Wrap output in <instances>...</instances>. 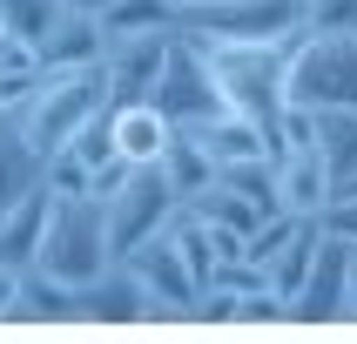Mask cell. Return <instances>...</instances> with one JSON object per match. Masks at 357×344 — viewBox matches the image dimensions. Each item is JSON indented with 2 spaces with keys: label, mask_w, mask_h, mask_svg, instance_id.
Returning a JSON list of instances; mask_svg holds the SVG:
<instances>
[{
  "label": "cell",
  "mask_w": 357,
  "mask_h": 344,
  "mask_svg": "<svg viewBox=\"0 0 357 344\" xmlns=\"http://www.w3.org/2000/svg\"><path fill=\"white\" fill-rule=\"evenodd\" d=\"M108 108V88H101V68H47V81H40V95L20 108V142H27V156L47 162L61 156L68 142L88 128V115H101Z\"/></svg>",
  "instance_id": "1"
},
{
  "label": "cell",
  "mask_w": 357,
  "mask_h": 344,
  "mask_svg": "<svg viewBox=\"0 0 357 344\" xmlns=\"http://www.w3.org/2000/svg\"><path fill=\"white\" fill-rule=\"evenodd\" d=\"M115 230H108V202L101 196H61L54 223H47V250H40V270L61 283H95L108 263H115Z\"/></svg>",
  "instance_id": "2"
},
{
  "label": "cell",
  "mask_w": 357,
  "mask_h": 344,
  "mask_svg": "<svg viewBox=\"0 0 357 344\" xmlns=\"http://www.w3.org/2000/svg\"><path fill=\"white\" fill-rule=\"evenodd\" d=\"M176 209H182V189L169 182V169H162V162H135V176L108 196V230H115V250L128 257L135 243L162 237V230L176 223Z\"/></svg>",
  "instance_id": "3"
},
{
  "label": "cell",
  "mask_w": 357,
  "mask_h": 344,
  "mask_svg": "<svg viewBox=\"0 0 357 344\" xmlns=\"http://www.w3.org/2000/svg\"><path fill=\"white\" fill-rule=\"evenodd\" d=\"M176 27L196 40H283L290 27H303V0H209Z\"/></svg>",
  "instance_id": "4"
},
{
  "label": "cell",
  "mask_w": 357,
  "mask_h": 344,
  "mask_svg": "<svg viewBox=\"0 0 357 344\" xmlns=\"http://www.w3.org/2000/svg\"><path fill=\"white\" fill-rule=\"evenodd\" d=\"M155 101H162V115L176 121V128H189V121H209L222 115L229 101H222L216 75H209V61H202V47L176 27V40H169V68H162L155 81Z\"/></svg>",
  "instance_id": "5"
},
{
  "label": "cell",
  "mask_w": 357,
  "mask_h": 344,
  "mask_svg": "<svg viewBox=\"0 0 357 344\" xmlns=\"http://www.w3.org/2000/svg\"><path fill=\"white\" fill-rule=\"evenodd\" d=\"M169 40H176V27H162V34H108V47H101V88H108V108L155 95L162 68H169Z\"/></svg>",
  "instance_id": "6"
},
{
  "label": "cell",
  "mask_w": 357,
  "mask_h": 344,
  "mask_svg": "<svg viewBox=\"0 0 357 344\" xmlns=\"http://www.w3.org/2000/svg\"><path fill=\"white\" fill-rule=\"evenodd\" d=\"M128 263H135V277L149 283V297H155V311L149 317H196V297H202V283L196 270H189V257L176 250V237L162 230V237L135 243L128 250Z\"/></svg>",
  "instance_id": "7"
},
{
  "label": "cell",
  "mask_w": 357,
  "mask_h": 344,
  "mask_svg": "<svg viewBox=\"0 0 357 344\" xmlns=\"http://www.w3.org/2000/svg\"><path fill=\"white\" fill-rule=\"evenodd\" d=\"M54 189L47 182H27L7 209H0V263H14V270H34L40 250H47V223H54Z\"/></svg>",
  "instance_id": "8"
},
{
  "label": "cell",
  "mask_w": 357,
  "mask_h": 344,
  "mask_svg": "<svg viewBox=\"0 0 357 344\" xmlns=\"http://www.w3.org/2000/svg\"><path fill=\"white\" fill-rule=\"evenodd\" d=\"M344 297H351V243L324 230V250H317V263H310L303 290L290 297V317L331 324V317H344Z\"/></svg>",
  "instance_id": "9"
},
{
  "label": "cell",
  "mask_w": 357,
  "mask_h": 344,
  "mask_svg": "<svg viewBox=\"0 0 357 344\" xmlns=\"http://www.w3.org/2000/svg\"><path fill=\"white\" fill-rule=\"evenodd\" d=\"M34 47H40V68H101L108 27H101V14H88V7H61L54 27H47Z\"/></svg>",
  "instance_id": "10"
},
{
  "label": "cell",
  "mask_w": 357,
  "mask_h": 344,
  "mask_svg": "<svg viewBox=\"0 0 357 344\" xmlns=\"http://www.w3.org/2000/svg\"><path fill=\"white\" fill-rule=\"evenodd\" d=\"M189 135L209 149V162H216V169H229V162H257V156H277V135H270L263 121H250L243 108H222V115H209V121H189Z\"/></svg>",
  "instance_id": "11"
},
{
  "label": "cell",
  "mask_w": 357,
  "mask_h": 344,
  "mask_svg": "<svg viewBox=\"0 0 357 344\" xmlns=\"http://www.w3.org/2000/svg\"><path fill=\"white\" fill-rule=\"evenodd\" d=\"M149 311H155V297H149V283L135 277V263H128V257H115L95 283H81V317L121 324V317H149Z\"/></svg>",
  "instance_id": "12"
},
{
  "label": "cell",
  "mask_w": 357,
  "mask_h": 344,
  "mask_svg": "<svg viewBox=\"0 0 357 344\" xmlns=\"http://www.w3.org/2000/svg\"><path fill=\"white\" fill-rule=\"evenodd\" d=\"M277 202L290 216H324V202H331V162L317 149H283L277 156Z\"/></svg>",
  "instance_id": "13"
},
{
  "label": "cell",
  "mask_w": 357,
  "mask_h": 344,
  "mask_svg": "<svg viewBox=\"0 0 357 344\" xmlns=\"http://www.w3.org/2000/svg\"><path fill=\"white\" fill-rule=\"evenodd\" d=\"M115 115V149L128 162H162L169 156V142H176V121L162 115V101H121V108H108Z\"/></svg>",
  "instance_id": "14"
},
{
  "label": "cell",
  "mask_w": 357,
  "mask_h": 344,
  "mask_svg": "<svg viewBox=\"0 0 357 344\" xmlns=\"http://www.w3.org/2000/svg\"><path fill=\"white\" fill-rule=\"evenodd\" d=\"M317 156L331 162V196L357 182V108H344V101L317 108Z\"/></svg>",
  "instance_id": "15"
},
{
  "label": "cell",
  "mask_w": 357,
  "mask_h": 344,
  "mask_svg": "<svg viewBox=\"0 0 357 344\" xmlns=\"http://www.w3.org/2000/svg\"><path fill=\"white\" fill-rule=\"evenodd\" d=\"M14 317H81V290H75V283H61V277H47V270L34 263L27 283H20Z\"/></svg>",
  "instance_id": "16"
},
{
  "label": "cell",
  "mask_w": 357,
  "mask_h": 344,
  "mask_svg": "<svg viewBox=\"0 0 357 344\" xmlns=\"http://www.w3.org/2000/svg\"><path fill=\"white\" fill-rule=\"evenodd\" d=\"M162 169H169V182L182 189V202L196 196V189H209V182H216V162H209V149H202V142L189 135V128H176V142H169Z\"/></svg>",
  "instance_id": "17"
},
{
  "label": "cell",
  "mask_w": 357,
  "mask_h": 344,
  "mask_svg": "<svg viewBox=\"0 0 357 344\" xmlns=\"http://www.w3.org/2000/svg\"><path fill=\"white\" fill-rule=\"evenodd\" d=\"M108 34H162V27H176V7L169 0H115L108 14H101Z\"/></svg>",
  "instance_id": "18"
},
{
  "label": "cell",
  "mask_w": 357,
  "mask_h": 344,
  "mask_svg": "<svg viewBox=\"0 0 357 344\" xmlns=\"http://www.w3.org/2000/svg\"><path fill=\"white\" fill-rule=\"evenodd\" d=\"M40 182L54 189V196H88V182H95V169L75 156V149H61V156L40 162Z\"/></svg>",
  "instance_id": "19"
},
{
  "label": "cell",
  "mask_w": 357,
  "mask_h": 344,
  "mask_svg": "<svg viewBox=\"0 0 357 344\" xmlns=\"http://www.w3.org/2000/svg\"><path fill=\"white\" fill-rule=\"evenodd\" d=\"M47 68H0V121H20V108L40 95Z\"/></svg>",
  "instance_id": "20"
},
{
  "label": "cell",
  "mask_w": 357,
  "mask_h": 344,
  "mask_svg": "<svg viewBox=\"0 0 357 344\" xmlns=\"http://www.w3.org/2000/svg\"><path fill=\"white\" fill-rule=\"evenodd\" d=\"M310 34H357V0H303Z\"/></svg>",
  "instance_id": "21"
},
{
  "label": "cell",
  "mask_w": 357,
  "mask_h": 344,
  "mask_svg": "<svg viewBox=\"0 0 357 344\" xmlns=\"http://www.w3.org/2000/svg\"><path fill=\"white\" fill-rule=\"evenodd\" d=\"M68 149H75L88 169H95V162H108V156H121V149H115V115H108V108H101V115H88V128H81Z\"/></svg>",
  "instance_id": "22"
},
{
  "label": "cell",
  "mask_w": 357,
  "mask_h": 344,
  "mask_svg": "<svg viewBox=\"0 0 357 344\" xmlns=\"http://www.w3.org/2000/svg\"><path fill=\"white\" fill-rule=\"evenodd\" d=\"M324 230H331V237H344V243H357V182L324 202Z\"/></svg>",
  "instance_id": "23"
},
{
  "label": "cell",
  "mask_w": 357,
  "mask_h": 344,
  "mask_svg": "<svg viewBox=\"0 0 357 344\" xmlns=\"http://www.w3.org/2000/svg\"><path fill=\"white\" fill-rule=\"evenodd\" d=\"M20 283H27V270L0 263V317H14V304H20Z\"/></svg>",
  "instance_id": "24"
},
{
  "label": "cell",
  "mask_w": 357,
  "mask_h": 344,
  "mask_svg": "<svg viewBox=\"0 0 357 344\" xmlns=\"http://www.w3.org/2000/svg\"><path fill=\"white\" fill-rule=\"evenodd\" d=\"M169 7H176V20H189V14H202L209 0H169Z\"/></svg>",
  "instance_id": "25"
},
{
  "label": "cell",
  "mask_w": 357,
  "mask_h": 344,
  "mask_svg": "<svg viewBox=\"0 0 357 344\" xmlns=\"http://www.w3.org/2000/svg\"><path fill=\"white\" fill-rule=\"evenodd\" d=\"M68 7H88V14H108V7H115V0H68Z\"/></svg>",
  "instance_id": "26"
},
{
  "label": "cell",
  "mask_w": 357,
  "mask_h": 344,
  "mask_svg": "<svg viewBox=\"0 0 357 344\" xmlns=\"http://www.w3.org/2000/svg\"><path fill=\"white\" fill-rule=\"evenodd\" d=\"M0 40H7V14H0Z\"/></svg>",
  "instance_id": "27"
}]
</instances>
